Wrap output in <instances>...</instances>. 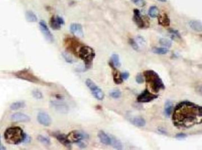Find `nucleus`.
I'll return each mask as SVG.
<instances>
[{
    "mask_svg": "<svg viewBox=\"0 0 202 150\" xmlns=\"http://www.w3.org/2000/svg\"><path fill=\"white\" fill-rule=\"evenodd\" d=\"M173 124L177 128H190L202 122V108L193 102H179L173 109Z\"/></svg>",
    "mask_w": 202,
    "mask_h": 150,
    "instance_id": "f257e3e1",
    "label": "nucleus"
},
{
    "mask_svg": "<svg viewBox=\"0 0 202 150\" xmlns=\"http://www.w3.org/2000/svg\"><path fill=\"white\" fill-rule=\"evenodd\" d=\"M144 77L145 81L149 84L152 91L154 92H158L164 90L165 86L159 75L153 70H146L144 72Z\"/></svg>",
    "mask_w": 202,
    "mask_h": 150,
    "instance_id": "f03ea898",
    "label": "nucleus"
},
{
    "mask_svg": "<svg viewBox=\"0 0 202 150\" xmlns=\"http://www.w3.org/2000/svg\"><path fill=\"white\" fill-rule=\"evenodd\" d=\"M26 134L19 127L7 128L4 132V139L7 143L12 145L18 144L26 140Z\"/></svg>",
    "mask_w": 202,
    "mask_h": 150,
    "instance_id": "7ed1b4c3",
    "label": "nucleus"
},
{
    "mask_svg": "<svg viewBox=\"0 0 202 150\" xmlns=\"http://www.w3.org/2000/svg\"><path fill=\"white\" fill-rule=\"evenodd\" d=\"M78 53L80 58L84 62L85 68L89 69L96 57L94 50L91 47L85 45L81 47Z\"/></svg>",
    "mask_w": 202,
    "mask_h": 150,
    "instance_id": "20e7f679",
    "label": "nucleus"
},
{
    "mask_svg": "<svg viewBox=\"0 0 202 150\" xmlns=\"http://www.w3.org/2000/svg\"><path fill=\"white\" fill-rule=\"evenodd\" d=\"M14 75L15 77L21 79V80H24L35 84H43V81L40 80L39 79L32 73V72H31L28 69H25L19 71L15 73Z\"/></svg>",
    "mask_w": 202,
    "mask_h": 150,
    "instance_id": "39448f33",
    "label": "nucleus"
},
{
    "mask_svg": "<svg viewBox=\"0 0 202 150\" xmlns=\"http://www.w3.org/2000/svg\"><path fill=\"white\" fill-rule=\"evenodd\" d=\"M85 84H86L87 87L91 91L92 96H94L97 100L102 101L104 99V92L94 82L91 80V79H87L86 81H85Z\"/></svg>",
    "mask_w": 202,
    "mask_h": 150,
    "instance_id": "423d86ee",
    "label": "nucleus"
},
{
    "mask_svg": "<svg viewBox=\"0 0 202 150\" xmlns=\"http://www.w3.org/2000/svg\"><path fill=\"white\" fill-rule=\"evenodd\" d=\"M68 140L71 143H79L83 140L88 138V134L84 132L80 131H73L69 132L66 136Z\"/></svg>",
    "mask_w": 202,
    "mask_h": 150,
    "instance_id": "0eeeda50",
    "label": "nucleus"
},
{
    "mask_svg": "<svg viewBox=\"0 0 202 150\" xmlns=\"http://www.w3.org/2000/svg\"><path fill=\"white\" fill-rule=\"evenodd\" d=\"M158 97L157 94L151 93L148 90L145 89L137 97V101L140 103H146L157 99Z\"/></svg>",
    "mask_w": 202,
    "mask_h": 150,
    "instance_id": "6e6552de",
    "label": "nucleus"
},
{
    "mask_svg": "<svg viewBox=\"0 0 202 150\" xmlns=\"http://www.w3.org/2000/svg\"><path fill=\"white\" fill-rule=\"evenodd\" d=\"M39 27L42 33L46 40L49 41V43H53L54 41L53 35L51 33L50 29H49L47 24H46V23L45 22V21L41 20L39 22Z\"/></svg>",
    "mask_w": 202,
    "mask_h": 150,
    "instance_id": "1a4fd4ad",
    "label": "nucleus"
},
{
    "mask_svg": "<svg viewBox=\"0 0 202 150\" xmlns=\"http://www.w3.org/2000/svg\"><path fill=\"white\" fill-rule=\"evenodd\" d=\"M37 121L41 125L48 127L52 124V119L49 114L46 113H39L37 115Z\"/></svg>",
    "mask_w": 202,
    "mask_h": 150,
    "instance_id": "9d476101",
    "label": "nucleus"
},
{
    "mask_svg": "<svg viewBox=\"0 0 202 150\" xmlns=\"http://www.w3.org/2000/svg\"><path fill=\"white\" fill-rule=\"evenodd\" d=\"M50 104L53 108L60 113H67L68 111V107L62 102L52 101Z\"/></svg>",
    "mask_w": 202,
    "mask_h": 150,
    "instance_id": "9b49d317",
    "label": "nucleus"
},
{
    "mask_svg": "<svg viewBox=\"0 0 202 150\" xmlns=\"http://www.w3.org/2000/svg\"><path fill=\"white\" fill-rule=\"evenodd\" d=\"M50 26L54 30L60 29L62 26L64 25L65 21L64 19L59 17H52L50 20Z\"/></svg>",
    "mask_w": 202,
    "mask_h": 150,
    "instance_id": "f8f14e48",
    "label": "nucleus"
},
{
    "mask_svg": "<svg viewBox=\"0 0 202 150\" xmlns=\"http://www.w3.org/2000/svg\"><path fill=\"white\" fill-rule=\"evenodd\" d=\"M11 120L14 122H27L30 121V118L27 115L21 113H16L11 115Z\"/></svg>",
    "mask_w": 202,
    "mask_h": 150,
    "instance_id": "ddd939ff",
    "label": "nucleus"
},
{
    "mask_svg": "<svg viewBox=\"0 0 202 150\" xmlns=\"http://www.w3.org/2000/svg\"><path fill=\"white\" fill-rule=\"evenodd\" d=\"M134 21L139 28H143L145 27V23L142 17L141 14L137 9H135L134 11Z\"/></svg>",
    "mask_w": 202,
    "mask_h": 150,
    "instance_id": "4468645a",
    "label": "nucleus"
},
{
    "mask_svg": "<svg viewBox=\"0 0 202 150\" xmlns=\"http://www.w3.org/2000/svg\"><path fill=\"white\" fill-rule=\"evenodd\" d=\"M70 31L71 32L77 37H83L84 31L82 29V27L80 24L73 23L70 26Z\"/></svg>",
    "mask_w": 202,
    "mask_h": 150,
    "instance_id": "2eb2a0df",
    "label": "nucleus"
},
{
    "mask_svg": "<svg viewBox=\"0 0 202 150\" xmlns=\"http://www.w3.org/2000/svg\"><path fill=\"white\" fill-rule=\"evenodd\" d=\"M109 66L113 69V81L115 84H120L123 83V80L121 77L120 74L119 73L118 71L116 69V67H114V66L112 64V62L110 61L109 62Z\"/></svg>",
    "mask_w": 202,
    "mask_h": 150,
    "instance_id": "dca6fc26",
    "label": "nucleus"
},
{
    "mask_svg": "<svg viewBox=\"0 0 202 150\" xmlns=\"http://www.w3.org/2000/svg\"><path fill=\"white\" fill-rule=\"evenodd\" d=\"M98 137L101 143L106 145H110L111 143L110 136L108 135L103 131H100L98 133Z\"/></svg>",
    "mask_w": 202,
    "mask_h": 150,
    "instance_id": "f3484780",
    "label": "nucleus"
},
{
    "mask_svg": "<svg viewBox=\"0 0 202 150\" xmlns=\"http://www.w3.org/2000/svg\"><path fill=\"white\" fill-rule=\"evenodd\" d=\"M55 137L62 144H63L64 146L68 147V148H71V143L68 140L66 136L62 134H56Z\"/></svg>",
    "mask_w": 202,
    "mask_h": 150,
    "instance_id": "a211bd4d",
    "label": "nucleus"
},
{
    "mask_svg": "<svg viewBox=\"0 0 202 150\" xmlns=\"http://www.w3.org/2000/svg\"><path fill=\"white\" fill-rule=\"evenodd\" d=\"M174 109V105L173 102L171 100H167L164 105V114L167 117H169L172 114Z\"/></svg>",
    "mask_w": 202,
    "mask_h": 150,
    "instance_id": "6ab92c4d",
    "label": "nucleus"
},
{
    "mask_svg": "<svg viewBox=\"0 0 202 150\" xmlns=\"http://www.w3.org/2000/svg\"><path fill=\"white\" fill-rule=\"evenodd\" d=\"M158 23L163 27H168L170 24V20L165 13L158 15Z\"/></svg>",
    "mask_w": 202,
    "mask_h": 150,
    "instance_id": "aec40b11",
    "label": "nucleus"
},
{
    "mask_svg": "<svg viewBox=\"0 0 202 150\" xmlns=\"http://www.w3.org/2000/svg\"><path fill=\"white\" fill-rule=\"evenodd\" d=\"M190 27L194 31L198 33H201L202 31L201 22L199 20H191L189 23Z\"/></svg>",
    "mask_w": 202,
    "mask_h": 150,
    "instance_id": "412c9836",
    "label": "nucleus"
},
{
    "mask_svg": "<svg viewBox=\"0 0 202 150\" xmlns=\"http://www.w3.org/2000/svg\"><path fill=\"white\" fill-rule=\"evenodd\" d=\"M131 123L137 127H144L146 125V121L142 117H134L130 120Z\"/></svg>",
    "mask_w": 202,
    "mask_h": 150,
    "instance_id": "4be33fe9",
    "label": "nucleus"
},
{
    "mask_svg": "<svg viewBox=\"0 0 202 150\" xmlns=\"http://www.w3.org/2000/svg\"><path fill=\"white\" fill-rule=\"evenodd\" d=\"M110 139H111L110 145H112L115 149H122L123 148V145L118 139H117L113 136H110Z\"/></svg>",
    "mask_w": 202,
    "mask_h": 150,
    "instance_id": "5701e85b",
    "label": "nucleus"
},
{
    "mask_svg": "<svg viewBox=\"0 0 202 150\" xmlns=\"http://www.w3.org/2000/svg\"><path fill=\"white\" fill-rule=\"evenodd\" d=\"M26 18L28 22H36L37 21V17L32 11H27L26 12Z\"/></svg>",
    "mask_w": 202,
    "mask_h": 150,
    "instance_id": "b1692460",
    "label": "nucleus"
},
{
    "mask_svg": "<svg viewBox=\"0 0 202 150\" xmlns=\"http://www.w3.org/2000/svg\"><path fill=\"white\" fill-rule=\"evenodd\" d=\"M159 14V10L156 6H152L150 8L148 11V15L151 18H157Z\"/></svg>",
    "mask_w": 202,
    "mask_h": 150,
    "instance_id": "393cba45",
    "label": "nucleus"
},
{
    "mask_svg": "<svg viewBox=\"0 0 202 150\" xmlns=\"http://www.w3.org/2000/svg\"><path fill=\"white\" fill-rule=\"evenodd\" d=\"M152 51L153 53L158 55H165L169 52L168 50L165 47H153Z\"/></svg>",
    "mask_w": 202,
    "mask_h": 150,
    "instance_id": "a878e982",
    "label": "nucleus"
},
{
    "mask_svg": "<svg viewBox=\"0 0 202 150\" xmlns=\"http://www.w3.org/2000/svg\"><path fill=\"white\" fill-rule=\"evenodd\" d=\"M111 62H112V64L114 66V67L116 68L120 67L121 66V63L120 61V58H119V55L117 54H112V57H111Z\"/></svg>",
    "mask_w": 202,
    "mask_h": 150,
    "instance_id": "bb28decb",
    "label": "nucleus"
},
{
    "mask_svg": "<svg viewBox=\"0 0 202 150\" xmlns=\"http://www.w3.org/2000/svg\"><path fill=\"white\" fill-rule=\"evenodd\" d=\"M25 107V103L23 101H17L12 103L10 107L12 110H17Z\"/></svg>",
    "mask_w": 202,
    "mask_h": 150,
    "instance_id": "cd10ccee",
    "label": "nucleus"
},
{
    "mask_svg": "<svg viewBox=\"0 0 202 150\" xmlns=\"http://www.w3.org/2000/svg\"><path fill=\"white\" fill-rule=\"evenodd\" d=\"M159 44L165 48H170L172 46L173 43L170 39L165 38H161L159 40Z\"/></svg>",
    "mask_w": 202,
    "mask_h": 150,
    "instance_id": "c85d7f7f",
    "label": "nucleus"
},
{
    "mask_svg": "<svg viewBox=\"0 0 202 150\" xmlns=\"http://www.w3.org/2000/svg\"><path fill=\"white\" fill-rule=\"evenodd\" d=\"M109 96L115 99H118L121 96H122V92L119 90H112L110 93H109Z\"/></svg>",
    "mask_w": 202,
    "mask_h": 150,
    "instance_id": "c756f323",
    "label": "nucleus"
},
{
    "mask_svg": "<svg viewBox=\"0 0 202 150\" xmlns=\"http://www.w3.org/2000/svg\"><path fill=\"white\" fill-rule=\"evenodd\" d=\"M169 33L171 35V38L173 39H175L176 38L177 39L181 38V35L177 30L171 29L169 30Z\"/></svg>",
    "mask_w": 202,
    "mask_h": 150,
    "instance_id": "7c9ffc66",
    "label": "nucleus"
},
{
    "mask_svg": "<svg viewBox=\"0 0 202 150\" xmlns=\"http://www.w3.org/2000/svg\"><path fill=\"white\" fill-rule=\"evenodd\" d=\"M37 140L39 141L42 144L46 145H49L50 144V140H49V138L46 137L45 136H39L37 137Z\"/></svg>",
    "mask_w": 202,
    "mask_h": 150,
    "instance_id": "2f4dec72",
    "label": "nucleus"
},
{
    "mask_svg": "<svg viewBox=\"0 0 202 150\" xmlns=\"http://www.w3.org/2000/svg\"><path fill=\"white\" fill-rule=\"evenodd\" d=\"M32 96L34 98L37 100H41L43 98V96L42 92L39 90H34L32 91Z\"/></svg>",
    "mask_w": 202,
    "mask_h": 150,
    "instance_id": "473e14b6",
    "label": "nucleus"
},
{
    "mask_svg": "<svg viewBox=\"0 0 202 150\" xmlns=\"http://www.w3.org/2000/svg\"><path fill=\"white\" fill-rule=\"evenodd\" d=\"M129 43L130 44V45H131V47H132V48L134 50H135V51H138L139 49V45L137 44L136 41H135L134 39L132 38H130L129 40Z\"/></svg>",
    "mask_w": 202,
    "mask_h": 150,
    "instance_id": "72a5a7b5",
    "label": "nucleus"
},
{
    "mask_svg": "<svg viewBox=\"0 0 202 150\" xmlns=\"http://www.w3.org/2000/svg\"><path fill=\"white\" fill-rule=\"evenodd\" d=\"M131 1L136 5L140 7H143L146 4V3L144 0H131Z\"/></svg>",
    "mask_w": 202,
    "mask_h": 150,
    "instance_id": "f704fd0d",
    "label": "nucleus"
},
{
    "mask_svg": "<svg viewBox=\"0 0 202 150\" xmlns=\"http://www.w3.org/2000/svg\"><path fill=\"white\" fill-rule=\"evenodd\" d=\"M136 81L138 84H142L144 83L145 81V79H144V77L141 74H138L136 77Z\"/></svg>",
    "mask_w": 202,
    "mask_h": 150,
    "instance_id": "c9c22d12",
    "label": "nucleus"
},
{
    "mask_svg": "<svg viewBox=\"0 0 202 150\" xmlns=\"http://www.w3.org/2000/svg\"><path fill=\"white\" fill-rule=\"evenodd\" d=\"M188 136L185 133H178L177 134H176V136H175V138L177 139L178 140H183L184 139H185Z\"/></svg>",
    "mask_w": 202,
    "mask_h": 150,
    "instance_id": "e433bc0d",
    "label": "nucleus"
},
{
    "mask_svg": "<svg viewBox=\"0 0 202 150\" xmlns=\"http://www.w3.org/2000/svg\"><path fill=\"white\" fill-rule=\"evenodd\" d=\"M63 56H64V58H65V61L67 62H69V63H73L74 62V60L73 58L69 56V55L67 53H64L63 54Z\"/></svg>",
    "mask_w": 202,
    "mask_h": 150,
    "instance_id": "4c0bfd02",
    "label": "nucleus"
},
{
    "mask_svg": "<svg viewBox=\"0 0 202 150\" xmlns=\"http://www.w3.org/2000/svg\"><path fill=\"white\" fill-rule=\"evenodd\" d=\"M136 43L138 44H140L141 45H144L145 44V41L144 38L141 37V36H138L136 38Z\"/></svg>",
    "mask_w": 202,
    "mask_h": 150,
    "instance_id": "58836bf2",
    "label": "nucleus"
},
{
    "mask_svg": "<svg viewBox=\"0 0 202 150\" xmlns=\"http://www.w3.org/2000/svg\"><path fill=\"white\" fill-rule=\"evenodd\" d=\"M120 75H121L122 78L123 79V80L124 81V80H127L129 78L130 74L128 71H125V72L122 73V74H120Z\"/></svg>",
    "mask_w": 202,
    "mask_h": 150,
    "instance_id": "ea45409f",
    "label": "nucleus"
},
{
    "mask_svg": "<svg viewBox=\"0 0 202 150\" xmlns=\"http://www.w3.org/2000/svg\"><path fill=\"white\" fill-rule=\"evenodd\" d=\"M158 131H159V132H160V133H161L162 134H164V135H167V131L164 128L159 127V128H158Z\"/></svg>",
    "mask_w": 202,
    "mask_h": 150,
    "instance_id": "a19ab883",
    "label": "nucleus"
},
{
    "mask_svg": "<svg viewBox=\"0 0 202 150\" xmlns=\"http://www.w3.org/2000/svg\"><path fill=\"white\" fill-rule=\"evenodd\" d=\"M158 1H161V2H165V1H167V0H158Z\"/></svg>",
    "mask_w": 202,
    "mask_h": 150,
    "instance_id": "79ce46f5",
    "label": "nucleus"
},
{
    "mask_svg": "<svg viewBox=\"0 0 202 150\" xmlns=\"http://www.w3.org/2000/svg\"><path fill=\"white\" fill-rule=\"evenodd\" d=\"M0 145H1V137H0Z\"/></svg>",
    "mask_w": 202,
    "mask_h": 150,
    "instance_id": "37998d69",
    "label": "nucleus"
}]
</instances>
